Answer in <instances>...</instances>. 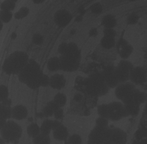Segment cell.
<instances>
[{
    "label": "cell",
    "instance_id": "cell-1",
    "mask_svg": "<svg viewBox=\"0 0 147 144\" xmlns=\"http://www.w3.org/2000/svg\"><path fill=\"white\" fill-rule=\"evenodd\" d=\"M29 60V58L26 53L22 51H16L5 59L2 69L7 75H18Z\"/></svg>",
    "mask_w": 147,
    "mask_h": 144
},
{
    "label": "cell",
    "instance_id": "cell-2",
    "mask_svg": "<svg viewBox=\"0 0 147 144\" xmlns=\"http://www.w3.org/2000/svg\"><path fill=\"white\" fill-rule=\"evenodd\" d=\"M85 85L88 94L95 96L105 95L110 89L105 81L102 72L91 73L86 79Z\"/></svg>",
    "mask_w": 147,
    "mask_h": 144
},
{
    "label": "cell",
    "instance_id": "cell-3",
    "mask_svg": "<svg viewBox=\"0 0 147 144\" xmlns=\"http://www.w3.org/2000/svg\"><path fill=\"white\" fill-rule=\"evenodd\" d=\"M0 133L2 138L6 142H15L21 137L22 129L16 122L9 120L6 121Z\"/></svg>",
    "mask_w": 147,
    "mask_h": 144
},
{
    "label": "cell",
    "instance_id": "cell-4",
    "mask_svg": "<svg viewBox=\"0 0 147 144\" xmlns=\"http://www.w3.org/2000/svg\"><path fill=\"white\" fill-rule=\"evenodd\" d=\"M110 128L95 126L88 135L87 144H104L109 140Z\"/></svg>",
    "mask_w": 147,
    "mask_h": 144
},
{
    "label": "cell",
    "instance_id": "cell-5",
    "mask_svg": "<svg viewBox=\"0 0 147 144\" xmlns=\"http://www.w3.org/2000/svg\"><path fill=\"white\" fill-rule=\"evenodd\" d=\"M40 65L33 59H29L28 63L18 74V77L19 80L26 84L35 75L41 71Z\"/></svg>",
    "mask_w": 147,
    "mask_h": 144
},
{
    "label": "cell",
    "instance_id": "cell-6",
    "mask_svg": "<svg viewBox=\"0 0 147 144\" xmlns=\"http://www.w3.org/2000/svg\"><path fill=\"white\" fill-rule=\"evenodd\" d=\"M109 120L118 121L123 118L128 116L124 104L121 102H113L108 104Z\"/></svg>",
    "mask_w": 147,
    "mask_h": 144
},
{
    "label": "cell",
    "instance_id": "cell-7",
    "mask_svg": "<svg viewBox=\"0 0 147 144\" xmlns=\"http://www.w3.org/2000/svg\"><path fill=\"white\" fill-rule=\"evenodd\" d=\"M133 67V64L127 60H122L118 63L115 71L119 83L127 82L129 80L130 74Z\"/></svg>",
    "mask_w": 147,
    "mask_h": 144
},
{
    "label": "cell",
    "instance_id": "cell-8",
    "mask_svg": "<svg viewBox=\"0 0 147 144\" xmlns=\"http://www.w3.org/2000/svg\"><path fill=\"white\" fill-rule=\"evenodd\" d=\"M135 89L136 87L132 83L125 82L119 83L115 88V96L123 103L128 98Z\"/></svg>",
    "mask_w": 147,
    "mask_h": 144
},
{
    "label": "cell",
    "instance_id": "cell-9",
    "mask_svg": "<svg viewBox=\"0 0 147 144\" xmlns=\"http://www.w3.org/2000/svg\"><path fill=\"white\" fill-rule=\"evenodd\" d=\"M115 69V67L114 65H109L102 72L105 81L110 88H115L119 84Z\"/></svg>",
    "mask_w": 147,
    "mask_h": 144
},
{
    "label": "cell",
    "instance_id": "cell-10",
    "mask_svg": "<svg viewBox=\"0 0 147 144\" xmlns=\"http://www.w3.org/2000/svg\"><path fill=\"white\" fill-rule=\"evenodd\" d=\"M60 61V69L65 72H74L76 71L80 65V60L72 57L61 55L59 57Z\"/></svg>",
    "mask_w": 147,
    "mask_h": 144
},
{
    "label": "cell",
    "instance_id": "cell-11",
    "mask_svg": "<svg viewBox=\"0 0 147 144\" xmlns=\"http://www.w3.org/2000/svg\"><path fill=\"white\" fill-rule=\"evenodd\" d=\"M71 20V14L65 9H60L54 15V21L59 28H63L66 27L70 23Z\"/></svg>",
    "mask_w": 147,
    "mask_h": 144
},
{
    "label": "cell",
    "instance_id": "cell-12",
    "mask_svg": "<svg viewBox=\"0 0 147 144\" xmlns=\"http://www.w3.org/2000/svg\"><path fill=\"white\" fill-rule=\"evenodd\" d=\"M127 138V134L123 130L118 127L110 129L109 141L111 144H126Z\"/></svg>",
    "mask_w": 147,
    "mask_h": 144
},
{
    "label": "cell",
    "instance_id": "cell-13",
    "mask_svg": "<svg viewBox=\"0 0 147 144\" xmlns=\"http://www.w3.org/2000/svg\"><path fill=\"white\" fill-rule=\"evenodd\" d=\"M146 79V73L145 70L141 67H133L131 71L129 80L133 84H141L144 83Z\"/></svg>",
    "mask_w": 147,
    "mask_h": 144
},
{
    "label": "cell",
    "instance_id": "cell-14",
    "mask_svg": "<svg viewBox=\"0 0 147 144\" xmlns=\"http://www.w3.org/2000/svg\"><path fill=\"white\" fill-rule=\"evenodd\" d=\"M146 99V96L145 94L136 88V89L132 92L128 98L123 102V104L133 103L140 106L143 103Z\"/></svg>",
    "mask_w": 147,
    "mask_h": 144
},
{
    "label": "cell",
    "instance_id": "cell-15",
    "mask_svg": "<svg viewBox=\"0 0 147 144\" xmlns=\"http://www.w3.org/2000/svg\"><path fill=\"white\" fill-rule=\"evenodd\" d=\"M28 114L26 107L21 104H18L11 108V117L17 120L25 119Z\"/></svg>",
    "mask_w": 147,
    "mask_h": 144
},
{
    "label": "cell",
    "instance_id": "cell-16",
    "mask_svg": "<svg viewBox=\"0 0 147 144\" xmlns=\"http://www.w3.org/2000/svg\"><path fill=\"white\" fill-rule=\"evenodd\" d=\"M66 80L63 75L55 74L50 77L49 85L53 89H60L65 85Z\"/></svg>",
    "mask_w": 147,
    "mask_h": 144
},
{
    "label": "cell",
    "instance_id": "cell-17",
    "mask_svg": "<svg viewBox=\"0 0 147 144\" xmlns=\"http://www.w3.org/2000/svg\"><path fill=\"white\" fill-rule=\"evenodd\" d=\"M64 55L68 56L80 60L81 53L77 45L74 42L67 43V49Z\"/></svg>",
    "mask_w": 147,
    "mask_h": 144
},
{
    "label": "cell",
    "instance_id": "cell-18",
    "mask_svg": "<svg viewBox=\"0 0 147 144\" xmlns=\"http://www.w3.org/2000/svg\"><path fill=\"white\" fill-rule=\"evenodd\" d=\"M44 73L42 71H40L36 75H35L28 82L26 83V85L30 88L36 89L41 86V81Z\"/></svg>",
    "mask_w": 147,
    "mask_h": 144
},
{
    "label": "cell",
    "instance_id": "cell-19",
    "mask_svg": "<svg viewBox=\"0 0 147 144\" xmlns=\"http://www.w3.org/2000/svg\"><path fill=\"white\" fill-rule=\"evenodd\" d=\"M53 131V137L57 141H64L68 136L67 128L62 124Z\"/></svg>",
    "mask_w": 147,
    "mask_h": 144
},
{
    "label": "cell",
    "instance_id": "cell-20",
    "mask_svg": "<svg viewBox=\"0 0 147 144\" xmlns=\"http://www.w3.org/2000/svg\"><path fill=\"white\" fill-rule=\"evenodd\" d=\"M117 23V19L112 14H107L102 20V24L105 28H114Z\"/></svg>",
    "mask_w": 147,
    "mask_h": 144
},
{
    "label": "cell",
    "instance_id": "cell-21",
    "mask_svg": "<svg viewBox=\"0 0 147 144\" xmlns=\"http://www.w3.org/2000/svg\"><path fill=\"white\" fill-rule=\"evenodd\" d=\"M47 68L51 72H55L60 69V61L57 57L50 58L47 62Z\"/></svg>",
    "mask_w": 147,
    "mask_h": 144
},
{
    "label": "cell",
    "instance_id": "cell-22",
    "mask_svg": "<svg viewBox=\"0 0 147 144\" xmlns=\"http://www.w3.org/2000/svg\"><path fill=\"white\" fill-rule=\"evenodd\" d=\"M119 48V56L123 60H126L128 57H129L133 50L132 46L128 42Z\"/></svg>",
    "mask_w": 147,
    "mask_h": 144
},
{
    "label": "cell",
    "instance_id": "cell-23",
    "mask_svg": "<svg viewBox=\"0 0 147 144\" xmlns=\"http://www.w3.org/2000/svg\"><path fill=\"white\" fill-rule=\"evenodd\" d=\"M126 111L129 116H136L140 112V107L139 105L133 104V103H127L124 104Z\"/></svg>",
    "mask_w": 147,
    "mask_h": 144
},
{
    "label": "cell",
    "instance_id": "cell-24",
    "mask_svg": "<svg viewBox=\"0 0 147 144\" xmlns=\"http://www.w3.org/2000/svg\"><path fill=\"white\" fill-rule=\"evenodd\" d=\"M26 131L28 135L33 138L41 133L40 127L36 123H32L27 127Z\"/></svg>",
    "mask_w": 147,
    "mask_h": 144
},
{
    "label": "cell",
    "instance_id": "cell-25",
    "mask_svg": "<svg viewBox=\"0 0 147 144\" xmlns=\"http://www.w3.org/2000/svg\"><path fill=\"white\" fill-rule=\"evenodd\" d=\"M51 130H52V120L45 119L40 126L41 134L49 135Z\"/></svg>",
    "mask_w": 147,
    "mask_h": 144
},
{
    "label": "cell",
    "instance_id": "cell-26",
    "mask_svg": "<svg viewBox=\"0 0 147 144\" xmlns=\"http://www.w3.org/2000/svg\"><path fill=\"white\" fill-rule=\"evenodd\" d=\"M115 44V38L113 37H110L104 36L100 40L101 46L106 49H110L112 48Z\"/></svg>",
    "mask_w": 147,
    "mask_h": 144
},
{
    "label": "cell",
    "instance_id": "cell-27",
    "mask_svg": "<svg viewBox=\"0 0 147 144\" xmlns=\"http://www.w3.org/2000/svg\"><path fill=\"white\" fill-rule=\"evenodd\" d=\"M51 139L49 135L40 134L33 138V144H50Z\"/></svg>",
    "mask_w": 147,
    "mask_h": 144
},
{
    "label": "cell",
    "instance_id": "cell-28",
    "mask_svg": "<svg viewBox=\"0 0 147 144\" xmlns=\"http://www.w3.org/2000/svg\"><path fill=\"white\" fill-rule=\"evenodd\" d=\"M53 100L60 108H61L66 104L67 98L64 94L58 93L54 96Z\"/></svg>",
    "mask_w": 147,
    "mask_h": 144
},
{
    "label": "cell",
    "instance_id": "cell-29",
    "mask_svg": "<svg viewBox=\"0 0 147 144\" xmlns=\"http://www.w3.org/2000/svg\"><path fill=\"white\" fill-rule=\"evenodd\" d=\"M16 6V2L12 0H5L0 5L1 10L8 11H13Z\"/></svg>",
    "mask_w": 147,
    "mask_h": 144
},
{
    "label": "cell",
    "instance_id": "cell-30",
    "mask_svg": "<svg viewBox=\"0 0 147 144\" xmlns=\"http://www.w3.org/2000/svg\"><path fill=\"white\" fill-rule=\"evenodd\" d=\"M97 113L99 116L103 117L108 119V116H109L108 104H102L98 106L97 108Z\"/></svg>",
    "mask_w": 147,
    "mask_h": 144
},
{
    "label": "cell",
    "instance_id": "cell-31",
    "mask_svg": "<svg viewBox=\"0 0 147 144\" xmlns=\"http://www.w3.org/2000/svg\"><path fill=\"white\" fill-rule=\"evenodd\" d=\"M12 17L13 14L11 11L0 10V20L3 23H8L11 21Z\"/></svg>",
    "mask_w": 147,
    "mask_h": 144
},
{
    "label": "cell",
    "instance_id": "cell-32",
    "mask_svg": "<svg viewBox=\"0 0 147 144\" xmlns=\"http://www.w3.org/2000/svg\"><path fill=\"white\" fill-rule=\"evenodd\" d=\"M29 13V10L26 7H22L19 9L14 14V18L17 20H20L26 17Z\"/></svg>",
    "mask_w": 147,
    "mask_h": 144
},
{
    "label": "cell",
    "instance_id": "cell-33",
    "mask_svg": "<svg viewBox=\"0 0 147 144\" xmlns=\"http://www.w3.org/2000/svg\"><path fill=\"white\" fill-rule=\"evenodd\" d=\"M68 144H82V137L77 134H74L68 138Z\"/></svg>",
    "mask_w": 147,
    "mask_h": 144
},
{
    "label": "cell",
    "instance_id": "cell-34",
    "mask_svg": "<svg viewBox=\"0 0 147 144\" xmlns=\"http://www.w3.org/2000/svg\"><path fill=\"white\" fill-rule=\"evenodd\" d=\"M9 90L7 87L5 85H0V102H2L8 98Z\"/></svg>",
    "mask_w": 147,
    "mask_h": 144
},
{
    "label": "cell",
    "instance_id": "cell-35",
    "mask_svg": "<svg viewBox=\"0 0 147 144\" xmlns=\"http://www.w3.org/2000/svg\"><path fill=\"white\" fill-rule=\"evenodd\" d=\"M90 10L94 14H100L103 11V6L100 3L96 2L91 5Z\"/></svg>",
    "mask_w": 147,
    "mask_h": 144
},
{
    "label": "cell",
    "instance_id": "cell-36",
    "mask_svg": "<svg viewBox=\"0 0 147 144\" xmlns=\"http://www.w3.org/2000/svg\"><path fill=\"white\" fill-rule=\"evenodd\" d=\"M109 120L107 118L99 116L95 120V125L99 127H108Z\"/></svg>",
    "mask_w": 147,
    "mask_h": 144
},
{
    "label": "cell",
    "instance_id": "cell-37",
    "mask_svg": "<svg viewBox=\"0 0 147 144\" xmlns=\"http://www.w3.org/2000/svg\"><path fill=\"white\" fill-rule=\"evenodd\" d=\"M32 42L36 45H41L44 42V37L41 34L35 33L32 37Z\"/></svg>",
    "mask_w": 147,
    "mask_h": 144
},
{
    "label": "cell",
    "instance_id": "cell-38",
    "mask_svg": "<svg viewBox=\"0 0 147 144\" xmlns=\"http://www.w3.org/2000/svg\"><path fill=\"white\" fill-rule=\"evenodd\" d=\"M138 16L136 13H131L127 18V23L129 25H134L138 21Z\"/></svg>",
    "mask_w": 147,
    "mask_h": 144
},
{
    "label": "cell",
    "instance_id": "cell-39",
    "mask_svg": "<svg viewBox=\"0 0 147 144\" xmlns=\"http://www.w3.org/2000/svg\"><path fill=\"white\" fill-rule=\"evenodd\" d=\"M41 113L43 115V116L45 117H51L54 114V111L47 105H46L42 110Z\"/></svg>",
    "mask_w": 147,
    "mask_h": 144
},
{
    "label": "cell",
    "instance_id": "cell-40",
    "mask_svg": "<svg viewBox=\"0 0 147 144\" xmlns=\"http://www.w3.org/2000/svg\"><path fill=\"white\" fill-rule=\"evenodd\" d=\"M103 33L104 36L115 38L116 36V32L113 28H105Z\"/></svg>",
    "mask_w": 147,
    "mask_h": 144
},
{
    "label": "cell",
    "instance_id": "cell-41",
    "mask_svg": "<svg viewBox=\"0 0 147 144\" xmlns=\"http://www.w3.org/2000/svg\"><path fill=\"white\" fill-rule=\"evenodd\" d=\"M49 83H50V77L47 75L44 74L42 76V81H41V86L44 87H47L48 85H49Z\"/></svg>",
    "mask_w": 147,
    "mask_h": 144
},
{
    "label": "cell",
    "instance_id": "cell-42",
    "mask_svg": "<svg viewBox=\"0 0 147 144\" xmlns=\"http://www.w3.org/2000/svg\"><path fill=\"white\" fill-rule=\"evenodd\" d=\"M63 113L64 112L62 108H59V109H57L56 111H55L53 115L56 120H59V119H61L63 118Z\"/></svg>",
    "mask_w": 147,
    "mask_h": 144
},
{
    "label": "cell",
    "instance_id": "cell-43",
    "mask_svg": "<svg viewBox=\"0 0 147 144\" xmlns=\"http://www.w3.org/2000/svg\"><path fill=\"white\" fill-rule=\"evenodd\" d=\"M67 43L66 42H62L60 44L58 48V52L61 55H64L65 54L66 49H67Z\"/></svg>",
    "mask_w": 147,
    "mask_h": 144
},
{
    "label": "cell",
    "instance_id": "cell-44",
    "mask_svg": "<svg viewBox=\"0 0 147 144\" xmlns=\"http://www.w3.org/2000/svg\"><path fill=\"white\" fill-rule=\"evenodd\" d=\"M47 105L48 106H49V107L54 111V112H55V111H56L57 109H59V108H60V107L53 102V100L50 101V102H48L47 104Z\"/></svg>",
    "mask_w": 147,
    "mask_h": 144
},
{
    "label": "cell",
    "instance_id": "cell-45",
    "mask_svg": "<svg viewBox=\"0 0 147 144\" xmlns=\"http://www.w3.org/2000/svg\"><path fill=\"white\" fill-rule=\"evenodd\" d=\"M61 124L60 122L58 121V120H52V130H55L57 129L58 127H59Z\"/></svg>",
    "mask_w": 147,
    "mask_h": 144
},
{
    "label": "cell",
    "instance_id": "cell-46",
    "mask_svg": "<svg viewBox=\"0 0 147 144\" xmlns=\"http://www.w3.org/2000/svg\"><path fill=\"white\" fill-rule=\"evenodd\" d=\"M98 34V30L96 28H91L89 31V35L91 37L96 36Z\"/></svg>",
    "mask_w": 147,
    "mask_h": 144
},
{
    "label": "cell",
    "instance_id": "cell-47",
    "mask_svg": "<svg viewBox=\"0 0 147 144\" xmlns=\"http://www.w3.org/2000/svg\"><path fill=\"white\" fill-rule=\"evenodd\" d=\"M6 122V120L0 118V132H1V130L2 129V128L3 127V126H5Z\"/></svg>",
    "mask_w": 147,
    "mask_h": 144
},
{
    "label": "cell",
    "instance_id": "cell-48",
    "mask_svg": "<svg viewBox=\"0 0 147 144\" xmlns=\"http://www.w3.org/2000/svg\"><path fill=\"white\" fill-rule=\"evenodd\" d=\"M33 1V3H36V4H40V3H42V2H44L45 0H32Z\"/></svg>",
    "mask_w": 147,
    "mask_h": 144
},
{
    "label": "cell",
    "instance_id": "cell-49",
    "mask_svg": "<svg viewBox=\"0 0 147 144\" xmlns=\"http://www.w3.org/2000/svg\"><path fill=\"white\" fill-rule=\"evenodd\" d=\"M3 104H2L1 102H0V116H1V113H2V109H3Z\"/></svg>",
    "mask_w": 147,
    "mask_h": 144
},
{
    "label": "cell",
    "instance_id": "cell-50",
    "mask_svg": "<svg viewBox=\"0 0 147 144\" xmlns=\"http://www.w3.org/2000/svg\"><path fill=\"white\" fill-rule=\"evenodd\" d=\"M3 28V22L0 20V32L2 30Z\"/></svg>",
    "mask_w": 147,
    "mask_h": 144
},
{
    "label": "cell",
    "instance_id": "cell-51",
    "mask_svg": "<svg viewBox=\"0 0 147 144\" xmlns=\"http://www.w3.org/2000/svg\"><path fill=\"white\" fill-rule=\"evenodd\" d=\"M16 37V34H14V33H13V34H12V36H11L12 38H14Z\"/></svg>",
    "mask_w": 147,
    "mask_h": 144
},
{
    "label": "cell",
    "instance_id": "cell-52",
    "mask_svg": "<svg viewBox=\"0 0 147 144\" xmlns=\"http://www.w3.org/2000/svg\"><path fill=\"white\" fill-rule=\"evenodd\" d=\"M145 112H146V114H147V106H146V108H145Z\"/></svg>",
    "mask_w": 147,
    "mask_h": 144
},
{
    "label": "cell",
    "instance_id": "cell-53",
    "mask_svg": "<svg viewBox=\"0 0 147 144\" xmlns=\"http://www.w3.org/2000/svg\"><path fill=\"white\" fill-rule=\"evenodd\" d=\"M12 1H14V2H16H16H17V0H12Z\"/></svg>",
    "mask_w": 147,
    "mask_h": 144
},
{
    "label": "cell",
    "instance_id": "cell-54",
    "mask_svg": "<svg viewBox=\"0 0 147 144\" xmlns=\"http://www.w3.org/2000/svg\"><path fill=\"white\" fill-rule=\"evenodd\" d=\"M1 2H0V5H1Z\"/></svg>",
    "mask_w": 147,
    "mask_h": 144
}]
</instances>
